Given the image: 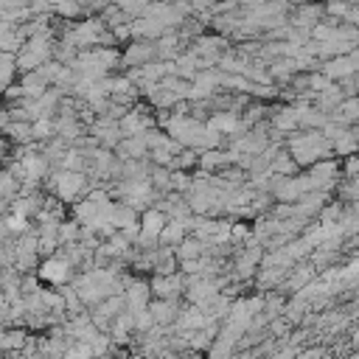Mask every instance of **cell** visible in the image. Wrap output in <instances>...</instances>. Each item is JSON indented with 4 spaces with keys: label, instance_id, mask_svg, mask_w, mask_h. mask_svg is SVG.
<instances>
[{
    "label": "cell",
    "instance_id": "8992f818",
    "mask_svg": "<svg viewBox=\"0 0 359 359\" xmlns=\"http://www.w3.org/2000/svg\"><path fill=\"white\" fill-rule=\"evenodd\" d=\"M6 222H8V230L11 233H28V216L11 213V216H6Z\"/></svg>",
    "mask_w": 359,
    "mask_h": 359
},
{
    "label": "cell",
    "instance_id": "6da1fadb",
    "mask_svg": "<svg viewBox=\"0 0 359 359\" xmlns=\"http://www.w3.org/2000/svg\"><path fill=\"white\" fill-rule=\"evenodd\" d=\"M81 185H84V177L76 174V171H62V174H56V180H53V188H56V194H59L62 199H73Z\"/></svg>",
    "mask_w": 359,
    "mask_h": 359
},
{
    "label": "cell",
    "instance_id": "3957f363",
    "mask_svg": "<svg viewBox=\"0 0 359 359\" xmlns=\"http://www.w3.org/2000/svg\"><path fill=\"white\" fill-rule=\"evenodd\" d=\"M3 129H6V135H11L14 143H28V140L34 137V135H31V123H22L20 118H11Z\"/></svg>",
    "mask_w": 359,
    "mask_h": 359
},
{
    "label": "cell",
    "instance_id": "7a4b0ae2",
    "mask_svg": "<svg viewBox=\"0 0 359 359\" xmlns=\"http://www.w3.org/2000/svg\"><path fill=\"white\" fill-rule=\"evenodd\" d=\"M67 275H70V264L62 261V258H48V261L39 266V278L48 280V283H62Z\"/></svg>",
    "mask_w": 359,
    "mask_h": 359
},
{
    "label": "cell",
    "instance_id": "5b68a950",
    "mask_svg": "<svg viewBox=\"0 0 359 359\" xmlns=\"http://www.w3.org/2000/svg\"><path fill=\"white\" fill-rule=\"evenodd\" d=\"M163 222H165V219H163L160 213H154V210L146 213V219H143V233H146V236H157V233L163 230Z\"/></svg>",
    "mask_w": 359,
    "mask_h": 359
},
{
    "label": "cell",
    "instance_id": "277c9868",
    "mask_svg": "<svg viewBox=\"0 0 359 359\" xmlns=\"http://www.w3.org/2000/svg\"><path fill=\"white\" fill-rule=\"evenodd\" d=\"M22 345H25V331L8 328L0 334V351H22Z\"/></svg>",
    "mask_w": 359,
    "mask_h": 359
},
{
    "label": "cell",
    "instance_id": "52a82bcc",
    "mask_svg": "<svg viewBox=\"0 0 359 359\" xmlns=\"http://www.w3.org/2000/svg\"><path fill=\"white\" fill-rule=\"evenodd\" d=\"M50 132H53V126H50L45 118H39V121H34V123H31V135H34V137H39V140H42V137H50Z\"/></svg>",
    "mask_w": 359,
    "mask_h": 359
},
{
    "label": "cell",
    "instance_id": "ba28073f",
    "mask_svg": "<svg viewBox=\"0 0 359 359\" xmlns=\"http://www.w3.org/2000/svg\"><path fill=\"white\" fill-rule=\"evenodd\" d=\"M8 233H11V230H8V222H6V219H0V241H6V238H8Z\"/></svg>",
    "mask_w": 359,
    "mask_h": 359
}]
</instances>
